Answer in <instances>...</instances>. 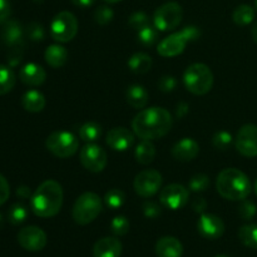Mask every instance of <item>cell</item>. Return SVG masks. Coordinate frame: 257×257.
I'll return each instance as SVG.
<instances>
[{
  "label": "cell",
  "mask_w": 257,
  "mask_h": 257,
  "mask_svg": "<svg viewBox=\"0 0 257 257\" xmlns=\"http://www.w3.org/2000/svg\"><path fill=\"white\" fill-rule=\"evenodd\" d=\"M172 127V115L162 107L142 109L132 120V130L141 140H158L167 135Z\"/></svg>",
  "instance_id": "obj_1"
},
{
  "label": "cell",
  "mask_w": 257,
  "mask_h": 257,
  "mask_svg": "<svg viewBox=\"0 0 257 257\" xmlns=\"http://www.w3.org/2000/svg\"><path fill=\"white\" fill-rule=\"evenodd\" d=\"M63 198L64 193L60 183L54 180H47L33 193L30 206L38 217H54L62 210Z\"/></svg>",
  "instance_id": "obj_2"
},
{
  "label": "cell",
  "mask_w": 257,
  "mask_h": 257,
  "mask_svg": "<svg viewBox=\"0 0 257 257\" xmlns=\"http://www.w3.org/2000/svg\"><path fill=\"white\" fill-rule=\"evenodd\" d=\"M216 188L226 200L243 201L250 195L251 182L242 171L237 168H226L218 173Z\"/></svg>",
  "instance_id": "obj_3"
},
{
  "label": "cell",
  "mask_w": 257,
  "mask_h": 257,
  "mask_svg": "<svg viewBox=\"0 0 257 257\" xmlns=\"http://www.w3.org/2000/svg\"><path fill=\"white\" fill-rule=\"evenodd\" d=\"M183 84L186 89L196 95H205L212 89L213 73L203 63L191 64L183 74Z\"/></svg>",
  "instance_id": "obj_4"
},
{
  "label": "cell",
  "mask_w": 257,
  "mask_h": 257,
  "mask_svg": "<svg viewBox=\"0 0 257 257\" xmlns=\"http://www.w3.org/2000/svg\"><path fill=\"white\" fill-rule=\"evenodd\" d=\"M201 35V30L197 27H186L180 32L168 35L167 38L160 43L157 48L158 54L165 58H173L183 53L187 43L198 39Z\"/></svg>",
  "instance_id": "obj_5"
},
{
  "label": "cell",
  "mask_w": 257,
  "mask_h": 257,
  "mask_svg": "<svg viewBox=\"0 0 257 257\" xmlns=\"http://www.w3.org/2000/svg\"><path fill=\"white\" fill-rule=\"evenodd\" d=\"M102 198L94 192H85L80 195L73 206L72 216L75 223L85 226L92 223L102 212Z\"/></svg>",
  "instance_id": "obj_6"
},
{
  "label": "cell",
  "mask_w": 257,
  "mask_h": 257,
  "mask_svg": "<svg viewBox=\"0 0 257 257\" xmlns=\"http://www.w3.org/2000/svg\"><path fill=\"white\" fill-rule=\"evenodd\" d=\"M45 147L58 158H69L77 153L79 148V141L68 131H57L48 136Z\"/></svg>",
  "instance_id": "obj_7"
},
{
  "label": "cell",
  "mask_w": 257,
  "mask_h": 257,
  "mask_svg": "<svg viewBox=\"0 0 257 257\" xmlns=\"http://www.w3.org/2000/svg\"><path fill=\"white\" fill-rule=\"evenodd\" d=\"M78 20L70 12H60L50 24V35L58 43H68L75 38L78 33Z\"/></svg>",
  "instance_id": "obj_8"
},
{
  "label": "cell",
  "mask_w": 257,
  "mask_h": 257,
  "mask_svg": "<svg viewBox=\"0 0 257 257\" xmlns=\"http://www.w3.org/2000/svg\"><path fill=\"white\" fill-rule=\"evenodd\" d=\"M182 17V7L176 2H168L156 10L153 15V24L160 32H168L180 25Z\"/></svg>",
  "instance_id": "obj_9"
},
{
  "label": "cell",
  "mask_w": 257,
  "mask_h": 257,
  "mask_svg": "<svg viewBox=\"0 0 257 257\" xmlns=\"http://www.w3.org/2000/svg\"><path fill=\"white\" fill-rule=\"evenodd\" d=\"M79 157L83 167L93 173L102 172L108 162L107 152L95 143H87L80 150Z\"/></svg>",
  "instance_id": "obj_10"
},
{
  "label": "cell",
  "mask_w": 257,
  "mask_h": 257,
  "mask_svg": "<svg viewBox=\"0 0 257 257\" xmlns=\"http://www.w3.org/2000/svg\"><path fill=\"white\" fill-rule=\"evenodd\" d=\"M162 186V175L156 170H145L138 173L133 182L136 193L143 198L152 197Z\"/></svg>",
  "instance_id": "obj_11"
},
{
  "label": "cell",
  "mask_w": 257,
  "mask_h": 257,
  "mask_svg": "<svg viewBox=\"0 0 257 257\" xmlns=\"http://www.w3.org/2000/svg\"><path fill=\"white\" fill-rule=\"evenodd\" d=\"M18 242L24 250L30 252L42 251L47 246V233L38 226H27L18 233Z\"/></svg>",
  "instance_id": "obj_12"
},
{
  "label": "cell",
  "mask_w": 257,
  "mask_h": 257,
  "mask_svg": "<svg viewBox=\"0 0 257 257\" xmlns=\"http://www.w3.org/2000/svg\"><path fill=\"white\" fill-rule=\"evenodd\" d=\"M190 198V192L183 185L172 183L162 188L160 193V201L166 208L170 210H180L185 207Z\"/></svg>",
  "instance_id": "obj_13"
},
{
  "label": "cell",
  "mask_w": 257,
  "mask_h": 257,
  "mask_svg": "<svg viewBox=\"0 0 257 257\" xmlns=\"http://www.w3.org/2000/svg\"><path fill=\"white\" fill-rule=\"evenodd\" d=\"M235 147L243 157L253 158L257 156V125L245 124L240 128L235 140Z\"/></svg>",
  "instance_id": "obj_14"
},
{
  "label": "cell",
  "mask_w": 257,
  "mask_h": 257,
  "mask_svg": "<svg viewBox=\"0 0 257 257\" xmlns=\"http://www.w3.org/2000/svg\"><path fill=\"white\" fill-rule=\"evenodd\" d=\"M197 230L202 237L217 240L225 232V223L218 216L212 213H202L197 222Z\"/></svg>",
  "instance_id": "obj_15"
},
{
  "label": "cell",
  "mask_w": 257,
  "mask_h": 257,
  "mask_svg": "<svg viewBox=\"0 0 257 257\" xmlns=\"http://www.w3.org/2000/svg\"><path fill=\"white\" fill-rule=\"evenodd\" d=\"M135 132L130 131L128 128L115 127L107 133L105 142L113 151L123 152L132 147L133 142H135Z\"/></svg>",
  "instance_id": "obj_16"
},
{
  "label": "cell",
  "mask_w": 257,
  "mask_h": 257,
  "mask_svg": "<svg viewBox=\"0 0 257 257\" xmlns=\"http://www.w3.org/2000/svg\"><path fill=\"white\" fill-rule=\"evenodd\" d=\"M171 153H172L173 158H176L177 161L190 162V161L195 160L200 153V145L192 138H183L175 143Z\"/></svg>",
  "instance_id": "obj_17"
},
{
  "label": "cell",
  "mask_w": 257,
  "mask_h": 257,
  "mask_svg": "<svg viewBox=\"0 0 257 257\" xmlns=\"http://www.w3.org/2000/svg\"><path fill=\"white\" fill-rule=\"evenodd\" d=\"M19 78L25 85L29 87H39L45 82L47 73L42 65L37 63H28L20 69Z\"/></svg>",
  "instance_id": "obj_18"
},
{
  "label": "cell",
  "mask_w": 257,
  "mask_h": 257,
  "mask_svg": "<svg viewBox=\"0 0 257 257\" xmlns=\"http://www.w3.org/2000/svg\"><path fill=\"white\" fill-rule=\"evenodd\" d=\"M123 251L122 242L115 237H103L94 243V257H120Z\"/></svg>",
  "instance_id": "obj_19"
},
{
  "label": "cell",
  "mask_w": 257,
  "mask_h": 257,
  "mask_svg": "<svg viewBox=\"0 0 257 257\" xmlns=\"http://www.w3.org/2000/svg\"><path fill=\"white\" fill-rule=\"evenodd\" d=\"M183 246L180 240L172 236H165L156 243L157 257H182Z\"/></svg>",
  "instance_id": "obj_20"
},
{
  "label": "cell",
  "mask_w": 257,
  "mask_h": 257,
  "mask_svg": "<svg viewBox=\"0 0 257 257\" xmlns=\"http://www.w3.org/2000/svg\"><path fill=\"white\" fill-rule=\"evenodd\" d=\"M68 57H69V53H68L67 48L60 44L49 45L47 48V50H45L44 54L45 62L48 63V65H50L52 68H55V69L65 65Z\"/></svg>",
  "instance_id": "obj_21"
},
{
  "label": "cell",
  "mask_w": 257,
  "mask_h": 257,
  "mask_svg": "<svg viewBox=\"0 0 257 257\" xmlns=\"http://www.w3.org/2000/svg\"><path fill=\"white\" fill-rule=\"evenodd\" d=\"M125 98L131 107L136 108V109H142L147 105L148 100H150V94L143 85L133 84L127 89Z\"/></svg>",
  "instance_id": "obj_22"
},
{
  "label": "cell",
  "mask_w": 257,
  "mask_h": 257,
  "mask_svg": "<svg viewBox=\"0 0 257 257\" xmlns=\"http://www.w3.org/2000/svg\"><path fill=\"white\" fill-rule=\"evenodd\" d=\"M23 28L17 20H7L2 29V38L7 45H17L22 42Z\"/></svg>",
  "instance_id": "obj_23"
},
{
  "label": "cell",
  "mask_w": 257,
  "mask_h": 257,
  "mask_svg": "<svg viewBox=\"0 0 257 257\" xmlns=\"http://www.w3.org/2000/svg\"><path fill=\"white\" fill-rule=\"evenodd\" d=\"M45 97L39 90H28L22 98V104L25 110L30 113L42 112L45 107Z\"/></svg>",
  "instance_id": "obj_24"
},
{
  "label": "cell",
  "mask_w": 257,
  "mask_h": 257,
  "mask_svg": "<svg viewBox=\"0 0 257 257\" xmlns=\"http://www.w3.org/2000/svg\"><path fill=\"white\" fill-rule=\"evenodd\" d=\"M152 58L146 53H136L128 60V68L136 74H145L152 68Z\"/></svg>",
  "instance_id": "obj_25"
},
{
  "label": "cell",
  "mask_w": 257,
  "mask_h": 257,
  "mask_svg": "<svg viewBox=\"0 0 257 257\" xmlns=\"http://www.w3.org/2000/svg\"><path fill=\"white\" fill-rule=\"evenodd\" d=\"M136 161L141 165H150L156 157V147L152 141L142 140V142L136 147L135 151Z\"/></svg>",
  "instance_id": "obj_26"
},
{
  "label": "cell",
  "mask_w": 257,
  "mask_h": 257,
  "mask_svg": "<svg viewBox=\"0 0 257 257\" xmlns=\"http://www.w3.org/2000/svg\"><path fill=\"white\" fill-rule=\"evenodd\" d=\"M255 19V10L247 4L238 5L232 13V20L237 25H248Z\"/></svg>",
  "instance_id": "obj_27"
},
{
  "label": "cell",
  "mask_w": 257,
  "mask_h": 257,
  "mask_svg": "<svg viewBox=\"0 0 257 257\" xmlns=\"http://www.w3.org/2000/svg\"><path fill=\"white\" fill-rule=\"evenodd\" d=\"M102 136V128L95 122H87L79 128V138L87 143H94Z\"/></svg>",
  "instance_id": "obj_28"
},
{
  "label": "cell",
  "mask_w": 257,
  "mask_h": 257,
  "mask_svg": "<svg viewBox=\"0 0 257 257\" xmlns=\"http://www.w3.org/2000/svg\"><path fill=\"white\" fill-rule=\"evenodd\" d=\"M238 238L241 242L250 248H257V225L250 223L238 230Z\"/></svg>",
  "instance_id": "obj_29"
},
{
  "label": "cell",
  "mask_w": 257,
  "mask_h": 257,
  "mask_svg": "<svg viewBox=\"0 0 257 257\" xmlns=\"http://www.w3.org/2000/svg\"><path fill=\"white\" fill-rule=\"evenodd\" d=\"M17 78L9 67L0 64V95L7 94L14 88Z\"/></svg>",
  "instance_id": "obj_30"
},
{
  "label": "cell",
  "mask_w": 257,
  "mask_h": 257,
  "mask_svg": "<svg viewBox=\"0 0 257 257\" xmlns=\"http://www.w3.org/2000/svg\"><path fill=\"white\" fill-rule=\"evenodd\" d=\"M28 218V210L22 203H14L8 211V221L12 225L18 226L25 222Z\"/></svg>",
  "instance_id": "obj_31"
},
{
  "label": "cell",
  "mask_w": 257,
  "mask_h": 257,
  "mask_svg": "<svg viewBox=\"0 0 257 257\" xmlns=\"http://www.w3.org/2000/svg\"><path fill=\"white\" fill-rule=\"evenodd\" d=\"M125 202V193L119 188H113L109 190L104 196V203L107 207L112 208V210H118L122 207Z\"/></svg>",
  "instance_id": "obj_32"
},
{
  "label": "cell",
  "mask_w": 257,
  "mask_h": 257,
  "mask_svg": "<svg viewBox=\"0 0 257 257\" xmlns=\"http://www.w3.org/2000/svg\"><path fill=\"white\" fill-rule=\"evenodd\" d=\"M138 42L141 43L142 45L145 47H151L156 43L158 37V32H157V28L152 27V25H146L143 27L142 29L138 30Z\"/></svg>",
  "instance_id": "obj_33"
},
{
  "label": "cell",
  "mask_w": 257,
  "mask_h": 257,
  "mask_svg": "<svg viewBox=\"0 0 257 257\" xmlns=\"http://www.w3.org/2000/svg\"><path fill=\"white\" fill-rule=\"evenodd\" d=\"M210 177L205 173H197V175L192 176V178L188 182V187L193 192H203L210 187Z\"/></svg>",
  "instance_id": "obj_34"
},
{
  "label": "cell",
  "mask_w": 257,
  "mask_h": 257,
  "mask_svg": "<svg viewBox=\"0 0 257 257\" xmlns=\"http://www.w3.org/2000/svg\"><path fill=\"white\" fill-rule=\"evenodd\" d=\"M131 228V223L127 217L124 216H115L110 222V231L115 236H124L127 235Z\"/></svg>",
  "instance_id": "obj_35"
},
{
  "label": "cell",
  "mask_w": 257,
  "mask_h": 257,
  "mask_svg": "<svg viewBox=\"0 0 257 257\" xmlns=\"http://www.w3.org/2000/svg\"><path fill=\"white\" fill-rule=\"evenodd\" d=\"M233 138L232 135L230 132H226V131H220V132L215 133L212 138V145L213 147L217 148V150L226 151L232 143Z\"/></svg>",
  "instance_id": "obj_36"
},
{
  "label": "cell",
  "mask_w": 257,
  "mask_h": 257,
  "mask_svg": "<svg viewBox=\"0 0 257 257\" xmlns=\"http://www.w3.org/2000/svg\"><path fill=\"white\" fill-rule=\"evenodd\" d=\"M25 34L33 42H42L45 37V30L42 24L37 22H32L25 28Z\"/></svg>",
  "instance_id": "obj_37"
},
{
  "label": "cell",
  "mask_w": 257,
  "mask_h": 257,
  "mask_svg": "<svg viewBox=\"0 0 257 257\" xmlns=\"http://www.w3.org/2000/svg\"><path fill=\"white\" fill-rule=\"evenodd\" d=\"M114 17V13L107 5H100L99 8H97L94 12V20L99 25H107L109 24L113 20Z\"/></svg>",
  "instance_id": "obj_38"
},
{
  "label": "cell",
  "mask_w": 257,
  "mask_h": 257,
  "mask_svg": "<svg viewBox=\"0 0 257 257\" xmlns=\"http://www.w3.org/2000/svg\"><path fill=\"white\" fill-rule=\"evenodd\" d=\"M128 24L136 30L142 29L143 27L150 24V19H148V15L145 12H136L128 19Z\"/></svg>",
  "instance_id": "obj_39"
},
{
  "label": "cell",
  "mask_w": 257,
  "mask_h": 257,
  "mask_svg": "<svg viewBox=\"0 0 257 257\" xmlns=\"http://www.w3.org/2000/svg\"><path fill=\"white\" fill-rule=\"evenodd\" d=\"M257 207L252 201H246L243 200V202L240 205V208H238V213L242 217V220H252L256 216Z\"/></svg>",
  "instance_id": "obj_40"
},
{
  "label": "cell",
  "mask_w": 257,
  "mask_h": 257,
  "mask_svg": "<svg viewBox=\"0 0 257 257\" xmlns=\"http://www.w3.org/2000/svg\"><path fill=\"white\" fill-rule=\"evenodd\" d=\"M142 210L147 218H157L162 213L161 206L158 203L153 202V201H146L142 206Z\"/></svg>",
  "instance_id": "obj_41"
},
{
  "label": "cell",
  "mask_w": 257,
  "mask_h": 257,
  "mask_svg": "<svg viewBox=\"0 0 257 257\" xmlns=\"http://www.w3.org/2000/svg\"><path fill=\"white\" fill-rule=\"evenodd\" d=\"M176 87H177V79L172 75H163L160 82H158V88L163 93L172 92V90H175Z\"/></svg>",
  "instance_id": "obj_42"
},
{
  "label": "cell",
  "mask_w": 257,
  "mask_h": 257,
  "mask_svg": "<svg viewBox=\"0 0 257 257\" xmlns=\"http://www.w3.org/2000/svg\"><path fill=\"white\" fill-rule=\"evenodd\" d=\"M10 196V187L7 178L0 173V206L4 205Z\"/></svg>",
  "instance_id": "obj_43"
},
{
  "label": "cell",
  "mask_w": 257,
  "mask_h": 257,
  "mask_svg": "<svg viewBox=\"0 0 257 257\" xmlns=\"http://www.w3.org/2000/svg\"><path fill=\"white\" fill-rule=\"evenodd\" d=\"M12 13V7H10L9 0H0V24L5 23Z\"/></svg>",
  "instance_id": "obj_44"
},
{
  "label": "cell",
  "mask_w": 257,
  "mask_h": 257,
  "mask_svg": "<svg viewBox=\"0 0 257 257\" xmlns=\"http://www.w3.org/2000/svg\"><path fill=\"white\" fill-rule=\"evenodd\" d=\"M206 207H207V202H206V200L203 197H197L193 200L192 208L195 212L203 213V211L206 210Z\"/></svg>",
  "instance_id": "obj_45"
},
{
  "label": "cell",
  "mask_w": 257,
  "mask_h": 257,
  "mask_svg": "<svg viewBox=\"0 0 257 257\" xmlns=\"http://www.w3.org/2000/svg\"><path fill=\"white\" fill-rule=\"evenodd\" d=\"M190 112V105L187 104L186 102H181L177 104V108H176V115L177 118H183L187 115V113Z\"/></svg>",
  "instance_id": "obj_46"
},
{
  "label": "cell",
  "mask_w": 257,
  "mask_h": 257,
  "mask_svg": "<svg viewBox=\"0 0 257 257\" xmlns=\"http://www.w3.org/2000/svg\"><path fill=\"white\" fill-rule=\"evenodd\" d=\"M17 196L19 198H22V200H27V198H32V191H30V188L28 187V186H19V187L17 188Z\"/></svg>",
  "instance_id": "obj_47"
},
{
  "label": "cell",
  "mask_w": 257,
  "mask_h": 257,
  "mask_svg": "<svg viewBox=\"0 0 257 257\" xmlns=\"http://www.w3.org/2000/svg\"><path fill=\"white\" fill-rule=\"evenodd\" d=\"M72 3L75 5V7L88 8V7H92V5L95 3V0H72Z\"/></svg>",
  "instance_id": "obj_48"
},
{
  "label": "cell",
  "mask_w": 257,
  "mask_h": 257,
  "mask_svg": "<svg viewBox=\"0 0 257 257\" xmlns=\"http://www.w3.org/2000/svg\"><path fill=\"white\" fill-rule=\"evenodd\" d=\"M251 35H252L253 42L257 44V22L252 25V28H251Z\"/></svg>",
  "instance_id": "obj_49"
},
{
  "label": "cell",
  "mask_w": 257,
  "mask_h": 257,
  "mask_svg": "<svg viewBox=\"0 0 257 257\" xmlns=\"http://www.w3.org/2000/svg\"><path fill=\"white\" fill-rule=\"evenodd\" d=\"M107 3H110V4H115V3H119L122 2V0H105Z\"/></svg>",
  "instance_id": "obj_50"
},
{
  "label": "cell",
  "mask_w": 257,
  "mask_h": 257,
  "mask_svg": "<svg viewBox=\"0 0 257 257\" xmlns=\"http://www.w3.org/2000/svg\"><path fill=\"white\" fill-rule=\"evenodd\" d=\"M34 3H37V4H42V3H44L45 0H33Z\"/></svg>",
  "instance_id": "obj_51"
},
{
  "label": "cell",
  "mask_w": 257,
  "mask_h": 257,
  "mask_svg": "<svg viewBox=\"0 0 257 257\" xmlns=\"http://www.w3.org/2000/svg\"><path fill=\"white\" fill-rule=\"evenodd\" d=\"M3 222H4V220H3V216H2V213H0V228H2Z\"/></svg>",
  "instance_id": "obj_52"
},
{
  "label": "cell",
  "mask_w": 257,
  "mask_h": 257,
  "mask_svg": "<svg viewBox=\"0 0 257 257\" xmlns=\"http://www.w3.org/2000/svg\"><path fill=\"white\" fill-rule=\"evenodd\" d=\"M255 192H256V195H257V180H256V182H255Z\"/></svg>",
  "instance_id": "obj_53"
},
{
  "label": "cell",
  "mask_w": 257,
  "mask_h": 257,
  "mask_svg": "<svg viewBox=\"0 0 257 257\" xmlns=\"http://www.w3.org/2000/svg\"><path fill=\"white\" fill-rule=\"evenodd\" d=\"M215 257H227L226 255H217V256H215Z\"/></svg>",
  "instance_id": "obj_54"
},
{
  "label": "cell",
  "mask_w": 257,
  "mask_h": 257,
  "mask_svg": "<svg viewBox=\"0 0 257 257\" xmlns=\"http://www.w3.org/2000/svg\"><path fill=\"white\" fill-rule=\"evenodd\" d=\"M255 7H256V10H257V0H255Z\"/></svg>",
  "instance_id": "obj_55"
}]
</instances>
